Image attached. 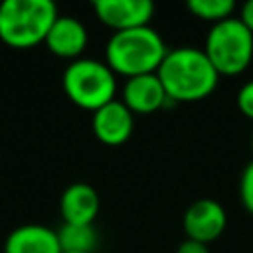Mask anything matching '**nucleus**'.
<instances>
[{
    "mask_svg": "<svg viewBox=\"0 0 253 253\" xmlns=\"http://www.w3.org/2000/svg\"><path fill=\"white\" fill-rule=\"evenodd\" d=\"M186 8L200 20L217 24L223 22L227 18H231L233 10H235V2L233 0H190L186 4Z\"/></svg>",
    "mask_w": 253,
    "mask_h": 253,
    "instance_id": "14",
    "label": "nucleus"
},
{
    "mask_svg": "<svg viewBox=\"0 0 253 253\" xmlns=\"http://www.w3.org/2000/svg\"><path fill=\"white\" fill-rule=\"evenodd\" d=\"M57 16L51 0H4L0 4V40L18 49L34 47L45 42Z\"/></svg>",
    "mask_w": 253,
    "mask_h": 253,
    "instance_id": "3",
    "label": "nucleus"
},
{
    "mask_svg": "<svg viewBox=\"0 0 253 253\" xmlns=\"http://www.w3.org/2000/svg\"><path fill=\"white\" fill-rule=\"evenodd\" d=\"M4 253H61V247L57 231L40 223H26L10 231Z\"/></svg>",
    "mask_w": 253,
    "mask_h": 253,
    "instance_id": "12",
    "label": "nucleus"
},
{
    "mask_svg": "<svg viewBox=\"0 0 253 253\" xmlns=\"http://www.w3.org/2000/svg\"><path fill=\"white\" fill-rule=\"evenodd\" d=\"M43 43L53 55L75 61L87 47V30L73 16H57Z\"/></svg>",
    "mask_w": 253,
    "mask_h": 253,
    "instance_id": "10",
    "label": "nucleus"
},
{
    "mask_svg": "<svg viewBox=\"0 0 253 253\" xmlns=\"http://www.w3.org/2000/svg\"><path fill=\"white\" fill-rule=\"evenodd\" d=\"M168 49L160 34L150 28H134L125 32H113L105 47V63L117 75L126 79L146 73H156Z\"/></svg>",
    "mask_w": 253,
    "mask_h": 253,
    "instance_id": "2",
    "label": "nucleus"
},
{
    "mask_svg": "<svg viewBox=\"0 0 253 253\" xmlns=\"http://www.w3.org/2000/svg\"><path fill=\"white\" fill-rule=\"evenodd\" d=\"M251 152H253V134H251Z\"/></svg>",
    "mask_w": 253,
    "mask_h": 253,
    "instance_id": "20",
    "label": "nucleus"
},
{
    "mask_svg": "<svg viewBox=\"0 0 253 253\" xmlns=\"http://www.w3.org/2000/svg\"><path fill=\"white\" fill-rule=\"evenodd\" d=\"M166 97L180 103H196L213 93L219 73L200 47L180 45L166 53L156 71Z\"/></svg>",
    "mask_w": 253,
    "mask_h": 253,
    "instance_id": "1",
    "label": "nucleus"
},
{
    "mask_svg": "<svg viewBox=\"0 0 253 253\" xmlns=\"http://www.w3.org/2000/svg\"><path fill=\"white\" fill-rule=\"evenodd\" d=\"M121 101L126 105V109L132 115H152L164 107L168 97L158 75L146 73L126 79Z\"/></svg>",
    "mask_w": 253,
    "mask_h": 253,
    "instance_id": "9",
    "label": "nucleus"
},
{
    "mask_svg": "<svg viewBox=\"0 0 253 253\" xmlns=\"http://www.w3.org/2000/svg\"><path fill=\"white\" fill-rule=\"evenodd\" d=\"M61 253H79V251H61Z\"/></svg>",
    "mask_w": 253,
    "mask_h": 253,
    "instance_id": "19",
    "label": "nucleus"
},
{
    "mask_svg": "<svg viewBox=\"0 0 253 253\" xmlns=\"http://www.w3.org/2000/svg\"><path fill=\"white\" fill-rule=\"evenodd\" d=\"M239 196L243 208L253 215V160L245 166L241 180H239Z\"/></svg>",
    "mask_w": 253,
    "mask_h": 253,
    "instance_id": "15",
    "label": "nucleus"
},
{
    "mask_svg": "<svg viewBox=\"0 0 253 253\" xmlns=\"http://www.w3.org/2000/svg\"><path fill=\"white\" fill-rule=\"evenodd\" d=\"M239 22L253 34V0H247L243 6H241V12H239Z\"/></svg>",
    "mask_w": 253,
    "mask_h": 253,
    "instance_id": "18",
    "label": "nucleus"
},
{
    "mask_svg": "<svg viewBox=\"0 0 253 253\" xmlns=\"http://www.w3.org/2000/svg\"><path fill=\"white\" fill-rule=\"evenodd\" d=\"M176 253H210V249H208L206 243H200V241H194V239H184L178 245Z\"/></svg>",
    "mask_w": 253,
    "mask_h": 253,
    "instance_id": "17",
    "label": "nucleus"
},
{
    "mask_svg": "<svg viewBox=\"0 0 253 253\" xmlns=\"http://www.w3.org/2000/svg\"><path fill=\"white\" fill-rule=\"evenodd\" d=\"M93 132L107 146L125 144L134 128V115L123 101H111L93 113Z\"/></svg>",
    "mask_w": 253,
    "mask_h": 253,
    "instance_id": "8",
    "label": "nucleus"
},
{
    "mask_svg": "<svg viewBox=\"0 0 253 253\" xmlns=\"http://www.w3.org/2000/svg\"><path fill=\"white\" fill-rule=\"evenodd\" d=\"M93 10L97 18L115 32L148 26L154 14L150 0H95Z\"/></svg>",
    "mask_w": 253,
    "mask_h": 253,
    "instance_id": "7",
    "label": "nucleus"
},
{
    "mask_svg": "<svg viewBox=\"0 0 253 253\" xmlns=\"http://www.w3.org/2000/svg\"><path fill=\"white\" fill-rule=\"evenodd\" d=\"M57 239L61 251H79V253H93L99 241L93 225H75V223H63L57 229Z\"/></svg>",
    "mask_w": 253,
    "mask_h": 253,
    "instance_id": "13",
    "label": "nucleus"
},
{
    "mask_svg": "<svg viewBox=\"0 0 253 253\" xmlns=\"http://www.w3.org/2000/svg\"><path fill=\"white\" fill-rule=\"evenodd\" d=\"M63 91L77 107L95 113L115 101L117 75L105 61L79 57L63 71Z\"/></svg>",
    "mask_w": 253,
    "mask_h": 253,
    "instance_id": "4",
    "label": "nucleus"
},
{
    "mask_svg": "<svg viewBox=\"0 0 253 253\" xmlns=\"http://www.w3.org/2000/svg\"><path fill=\"white\" fill-rule=\"evenodd\" d=\"M237 107L247 119H253V79L241 85L237 93Z\"/></svg>",
    "mask_w": 253,
    "mask_h": 253,
    "instance_id": "16",
    "label": "nucleus"
},
{
    "mask_svg": "<svg viewBox=\"0 0 253 253\" xmlns=\"http://www.w3.org/2000/svg\"><path fill=\"white\" fill-rule=\"evenodd\" d=\"M227 225L225 210L219 202L202 198L192 202L182 217V227L186 233V239H194L200 243H211L215 241Z\"/></svg>",
    "mask_w": 253,
    "mask_h": 253,
    "instance_id": "6",
    "label": "nucleus"
},
{
    "mask_svg": "<svg viewBox=\"0 0 253 253\" xmlns=\"http://www.w3.org/2000/svg\"><path fill=\"white\" fill-rule=\"evenodd\" d=\"M204 53L219 75H239L253 59V34L231 16L210 28Z\"/></svg>",
    "mask_w": 253,
    "mask_h": 253,
    "instance_id": "5",
    "label": "nucleus"
},
{
    "mask_svg": "<svg viewBox=\"0 0 253 253\" xmlns=\"http://www.w3.org/2000/svg\"><path fill=\"white\" fill-rule=\"evenodd\" d=\"M59 211L65 223L93 225L99 213V194L93 186L85 182H75L67 186L59 200Z\"/></svg>",
    "mask_w": 253,
    "mask_h": 253,
    "instance_id": "11",
    "label": "nucleus"
}]
</instances>
